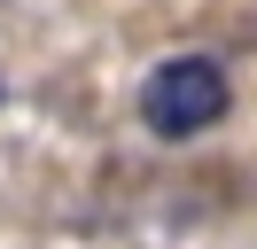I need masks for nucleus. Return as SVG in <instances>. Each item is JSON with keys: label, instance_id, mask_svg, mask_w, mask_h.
Returning <instances> with one entry per match:
<instances>
[{"label": "nucleus", "instance_id": "1", "mask_svg": "<svg viewBox=\"0 0 257 249\" xmlns=\"http://www.w3.org/2000/svg\"><path fill=\"white\" fill-rule=\"evenodd\" d=\"M234 109V86H226L218 55H172L141 78V125L156 140H195Z\"/></svg>", "mask_w": 257, "mask_h": 249}, {"label": "nucleus", "instance_id": "2", "mask_svg": "<svg viewBox=\"0 0 257 249\" xmlns=\"http://www.w3.org/2000/svg\"><path fill=\"white\" fill-rule=\"evenodd\" d=\"M0 93H8V86H0Z\"/></svg>", "mask_w": 257, "mask_h": 249}]
</instances>
